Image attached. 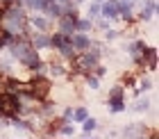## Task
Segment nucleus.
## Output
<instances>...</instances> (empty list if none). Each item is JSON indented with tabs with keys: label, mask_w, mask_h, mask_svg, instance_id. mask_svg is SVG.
Masks as SVG:
<instances>
[{
	"label": "nucleus",
	"mask_w": 159,
	"mask_h": 139,
	"mask_svg": "<svg viewBox=\"0 0 159 139\" xmlns=\"http://www.w3.org/2000/svg\"><path fill=\"white\" fill-rule=\"evenodd\" d=\"M20 109V98L18 93L11 91H0V116H7V119H14Z\"/></svg>",
	"instance_id": "1"
},
{
	"label": "nucleus",
	"mask_w": 159,
	"mask_h": 139,
	"mask_svg": "<svg viewBox=\"0 0 159 139\" xmlns=\"http://www.w3.org/2000/svg\"><path fill=\"white\" fill-rule=\"evenodd\" d=\"M27 91H30V96L32 98H37V100H43L50 93V80L48 78H43V75H37V78H32V82L30 84H23Z\"/></svg>",
	"instance_id": "2"
},
{
	"label": "nucleus",
	"mask_w": 159,
	"mask_h": 139,
	"mask_svg": "<svg viewBox=\"0 0 159 139\" xmlns=\"http://www.w3.org/2000/svg\"><path fill=\"white\" fill-rule=\"evenodd\" d=\"M109 105H111V112H123L125 109V91H123V87H114L111 89Z\"/></svg>",
	"instance_id": "3"
},
{
	"label": "nucleus",
	"mask_w": 159,
	"mask_h": 139,
	"mask_svg": "<svg viewBox=\"0 0 159 139\" xmlns=\"http://www.w3.org/2000/svg\"><path fill=\"white\" fill-rule=\"evenodd\" d=\"M70 43H73L75 50H86V48L91 46V39H89L84 32H77V34L73 32V34H70Z\"/></svg>",
	"instance_id": "4"
},
{
	"label": "nucleus",
	"mask_w": 159,
	"mask_h": 139,
	"mask_svg": "<svg viewBox=\"0 0 159 139\" xmlns=\"http://www.w3.org/2000/svg\"><path fill=\"white\" fill-rule=\"evenodd\" d=\"M118 0H107V5L100 7V12H102V16L105 18H116L118 16Z\"/></svg>",
	"instance_id": "5"
},
{
	"label": "nucleus",
	"mask_w": 159,
	"mask_h": 139,
	"mask_svg": "<svg viewBox=\"0 0 159 139\" xmlns=\"http://www.w3.org/2000/svg\"><path fill=\"white\" fill-rule=\"evenodd\" d=\"M32 48H37V50H43V48H52V46H50V36L48 34H43V32H37V34H34L32 36Z\"/></svg>",
	"instance_id": "6"
},
{
	"label": "nucleus",
	"mask_w": 159,
	"mask_h": 139,
	"mask_svg": "<svg viewBox=\"0 0 159 139\" xmlns=\"http://www.w3.org/2000/svg\"><path fill=\"white\" fill-rule=\"evenodd\" d=\"M93 27V23L89 18H77L75 21V32H86V30H91Z\"/></svg>",
	"instance_id": "7"
},
{
	"label": "nucleus",
	"mask_w": 159,
	"mask_h": 139,
	"mask_svg": "<svg viewBox=\"0 0 159 139\" xmlns=\"http://www.w3.org/2000/svg\"><path fill=\"white\" fill-rule=\"evenodd\" d=\"M50 73L52 75H66V69H64V64L55 62V64H50Z\"/></svg>",
	"instance_id": "8"
},
{
	"label": "nucleus",
	"mask_w": 159,
	"mask_h": 139,
	"mask_svg": "<svg viewBox=\"0 0 159 139\" xmlns=\"http://www.w3.org/2000/svg\"><path fill=\"white\" fill-rule=\"evenodd\" d=\"M32 25H34V27H39V30H48V27H50L48 21H46V18H39V16H34V18H32Z\"/></svg>",
	"instance_id": "9"
},
{
	"label": "nucleus",
	"mask_w": 159,
	"mask_h": 139,
	"mask_svg": "<svg viewBox=\"0 0 159 139\" xmlns=\"http://www.w3.org/2000/svg\"><path fill=\"white\" fill-rule=\"evenodd\" d=\"M86 87H89V89H98V87H100V80H98L96 75H89V73H86Z\"/></svg>",
	"instance_id": "10"
},
{
	"label": "nucleus",
	"mask_w": 159,
	"mask_h": 139,
	"mask_svg": "<svg viewBox=\"0 0 159 139\" xmlns=\"http://www.w3.org/2000/svg\"><path fill=\"white\" fill-rule=\"evenodd\" d=\"M82 123H84V132H91V130L96 128V121H93V119H89V116H86V119H84Z\"/></svg>",
	"instance_id": "11"
},
{
	"label": "nucleus",
	"mask_w": 159,
	"mask_h": 139,
	"mask_svg": "<svg viewBox=\"0 0 159 139\" xmlns=\"http://www.w3.org/2000/svg\"><path fill=\"white\" fill-rule=\"evenodd\" d=\"M73 119H75V121H84V119H86V109L80 107L77 112H73Z\"/></svg>",
	"instance_id": "12"
},
{
	"label": "nucleus",
	"mask_w": 159,
	"mask_h": 139,
	"mask_svg": "<svg viewBox=\"0 0 159 139\" xmlns=\"http://www.w3.org/2000/svg\"><path fill=\"white\" fill-rule=\"evenodd\" d=\"M91 14H89V16H98V14H100V5L96 2V5H91V9H89Z\"/></svg>",
	"instance_id": "13"
},
{
	"label": "nucleus",
	"mask_w": 159,
	"mask_h": 139,
	"mask_svg": "<svg viewBox=\"0 0 159 139\" xmlns=\"http://www.w3.org/2000/svg\"><path fill=\"white\" fill-rule=\"evenodd\" d=\"M105 36L111 41V39H116V36H118V32H116V30H107V32H105Z\"/></svg>",
	"instance_id": "14"
},
{
	"label": "nucleus",
	"mask_w": 159,
	"mask_h": 139,
	"mask_svg": "<svg viewBox=\"0 0 159 139\" xmlns=\"http://www.w3.org/2000/svg\"><path fill=\"white\" fill-rule=\"evenodd\" d=\"M64 116H66V119H73V109L66 107V109H64Z\"/></svg>",
	"instance_id": "15"
},
{
	"label": "nucleus",
	"mask_w": 159,
	"mask_h": 139,
	"mask_svg": "<svg viewBox=\"0 0 159 139\" xmlns=\"http://www.w3.org/2000/svg\"><path fill=\"white\" fill-rule=\"evenodd\" d=\"M118 2H132V0H118Z\"/></svg>",
	"instance_id": "16"
},
{
	"label": "nucleus",
	"mask_w": 159,
	"mask_h": 139,
	"mask_svg": "<svg viewBox=\"0 0 159 139\" xmlns=\"http://www.w3.org/2000/svg\"><path fill=\"white\" fill-rule=\"evenodd\" d=\"M2 2H14V0H2Z\"/></svg>",
	"instance_id": "17"
}]
</instances>
